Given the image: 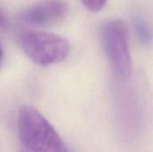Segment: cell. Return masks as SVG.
I'll return each mask as SVG.
<instances>
[{"label": "cell", "mask_w": 153, "mask_h": 152, "mask_svg": "<svg viewBox=\"0 0 153 152\" xmlns=\"http://www.w3.org/2000/svg\"><path fill=\"white\" fill-rule=\"evenodd\" d=\"M100 39L115 73L121 78H128L132 73V59L126 24L121 20L104 23L100 29Z\"/></svg>", "instance_id": "2"}, {"label": "cell", "mask_w": 153, "mask_h": 152, "mask_svg": "<svg viewBox=\"0 0 153 152\" xmlns=\"http://www.w3.org/2000/svg\"><path fill=\"white\" fill-rule=\"evenodd\" d=\"M134 25L140 41L143 44H149L152 39V30L145 20L141 16H135L134 19Z\"/></svg>", "instance_id": "5"}, {"label": "cell", "mask_w": 153, "mask_h": 152, "mask_svg": "<svg viewBox=\"0 0 153 152\" xmlns=\"http://www.w3.org/2000/svg\"><path fill=\"white\" fill-rule=\"evenodd\" d=\"M82 2L88 10L99 12L105 6L107 0H82Z\"/></svg>", "instance_id": "6"}, {"label": "cell", "mask_w": 153, "mask_h": 152, "mask_svg": "<svg viewBox=\"0 0 153 152\" xmlns=\"http://www.w3.org/2000/svg\"><path fill=\"white\" fill-rule=\"evenodd\" d=\"M5 25H6V19H5V17L4 15V13L0 10V29L4 28Z\"/></svg>", "instance_id": "7"}, {"label": "cell", "mask_w": 153, "mask_h": 152, "mask_svg": "<svg viewBox=\"0 0 153 152\" xmlns=\"http://www.w3.org/2000/svg\"><path fill=\"white\" fill-rule=\"evenodd\" d=\"M18 133L22 143L30 151L69 152L53 125L30 105L19 110Z\"/></svg>", "instance_id": "1"}, {"label": "cell", "mask_w": 153, "mask_h": 152, "mask_svg": "<svg viewBox=\"0 0 153 152\" xmlns=\"http://www.w3.org/2000/svg\"><path fill=\"white\" fill-rule=\"evenodd\" d=\"M21 45L27 56L41 66L64 61L70 51L69 43L65 39L43 31L24 33L21 38Z\"/></svg>", "instance_id": "3"}, {"label": "cell", "mask_w": 153, "mask_h": 152, "mask_svg": "<svg viewBox=\"0 0 153 152\" xmlns=\"http://www.w3.org/2000/svg\"><path fill=\"white\" fill-rule=\"evenodd\" d=\"M68 12L65 0H41L21 14V19L33 26L46 27L61 22Z\"/></svg>", "instance_id": "4"}, {"label": "cell", "mask_w": 153, "mask_h": 152, "mask_svg": "<svg viewBox=\"0 0 153 152\" xmlns=\"http://www.w3.org/2000/svg\"><path fill=\"white\" fill-rule=\"evenodd\" d=\"M2 59H3V51H2V49H1V47H0V66H1Z\"/></svg>", "instance_id": "8"}]
</instances>
